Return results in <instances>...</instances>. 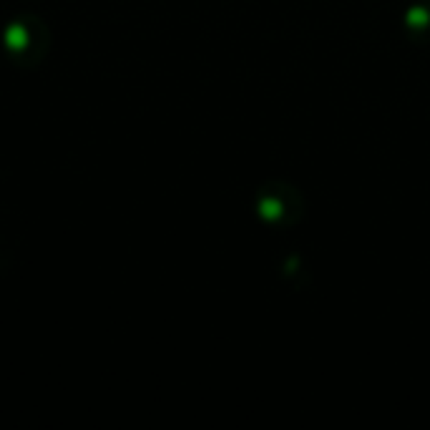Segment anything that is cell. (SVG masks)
I'll return each instance as SVG.
<instances>
[{
  "mask_svg": "<svg viewBox=\"0 0 430 430\" xmlns=\"http://www.w3.org/2000/svg\"><path fill=\"white\" fill-rule=\"evenodd\" d=\"M405 26L413 28V31H423L430 26V11L425 6H410L405 13Z\"/></svg>",
  "mask_w": 430,
  "mask_h": 430,
  "instance_id": "cell-2",
  "label": "cell"
},
{
  "mask_svg": "<svg viewBox=\"0 0 430 430\" xmlns=\"http://www.w3.org/2000/svg\"><path fill=\"white\" fill-rule=\"evenodd\" d=\"M257 211L264 221H277L284 216V204L277 199V196H262L257 204Z\"/></svg>",
  "mask_w": 430,
  "mask_h": 430,
  "instance_id": "cell-1",
  "label": "cell"
}]
</instances>
